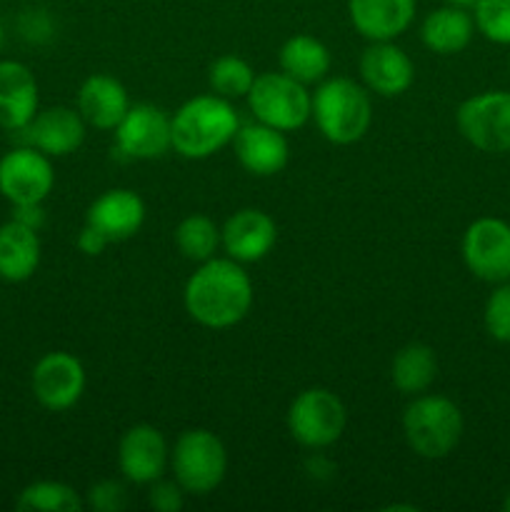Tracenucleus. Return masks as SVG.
Returning a JSON list of instances; mask_svg holds the SVG:
<instances>
[{
    "label": "nucleus",
    "instance_id": "obj_1",
    "mask_svg": "<svg viewBox=\"0 0 510 512\" xmlns=\"http://www.w3.org/2000/svg\"><path fill=\"white\" fill-rule=\"evenodd\" d=\"M183 300L195 323L210 330H225L250 313L253 283L238 260L210 258L188 278Z\"/></svg>",
    "mask_w": 510,
    "mask_h": 512
},
{
    "label": "nucleus",
    "instance_id": "obj_2",
    "mask_svg": "<svg viewBox=\"0 0 510 512\" xmlns=\"http://www.w3.org/2000/svg\"><path fill=\"white\" fill-rule=\"evenodd\" d=\"M240 120L230 100L220 95H198L180 105L170 118L173 148L188 160H205L233 143Z\"/></svg>",
    "mask_w": 510,
    "mask_h": 512
},
{
    "label": "nucleus",
    "instance_id": "obj_3",
    "mask_svg": "<svg viewBox=\"0 0 510 512\" xmlns=\"http://www.w3.org/2000/svg\"><path fill=\"white\" fill-rule=\"evenodd\" d=\"M313 118L325 140L353 145L373 123V103L363 85L350 78H333L320 83L313 93Z\"/></svg>",
    "mask_w": 510,
    "mask_h": 512
},
{
    "label": "nucleus",
    "instance_id": "obj_4",
    "mask_svg": "<svg viewBox=\"0 0 510 512\" xmlns=\"http://www.w3.org/2000/svg\"><path fill=\"white\" fill-rule=\"evenodd\" d=\"M465 420L458 405L443 395H415L403 413L410 450L425 460L448 458L463 438Z\"/></svg>",
    "mask_w": 510,
    "mask_h": 512
},
{
    "label": "nucleus",
    "instance_id": "obj_5",
    "mask_svg": "<svg viewBox=\"0 0 510 512\" xmlns=\"http://www.w3.org/2000/svg\"><path fill=\"white\" fill-rule=\"evenodd\" d=\"M175 483L190 495H208L228 473V450L223 440L205 428L185 430L170 453Z\"/></svg>",
    "mask_w": 510,
    "mask_h": 512
},
{
    "label": "nucleus",
    "instance_id": "obj_6",
    "mask_svg": "<svg viewBox=\"0 0 510 512\" xmlns=\"http://www.w3.org/2000/svg\"><path fill=\"white\" fill-rule=\"evenodd\" d=\"M245 98L258 123L278 128L283 133L303 128L313 118V95L303 83L285 73L255 75L253 88Z\"/></svg>",
    "mask_w": 510,
    "mask_h": 512
},
{
    "label": "nucleus",
    "instance_id": "obj_7",
    "mask_svg": "<svg viewBox=\"0 0 510 512\" xmlns=\"http://www.w3.org/2000/svg\"><path fill=\"white\" fill-rule=\"evenodd\" d=\"M348 413L343 400L325 388L303 390L288 408V430L303 448H328L343 435Z\"/></svg>",
    "mask_w": 510,
    "mask_h": 512
},
{
    "label": "nucleus",
    "instance_id": "obj_8",
    "mask_svg": "<svg viewBox=\"0 0 510 512\" xmlns=\"http://www.w3.org/2000/svg\"><path fill=\"white\" fill-rule=\"evenodd\" d=\"M455 125L480 153H510V93L485 90L463 100L455 113Z\"/></svg>",
    "mask_w": 510,
    "mask_h": 512
},
{
    "label": "nucleus",
    "instance_id": "obj_9",
    "mask_svg": "<svg viewBox=\"0 0 510 512\" xmlns=\"http://www.w3.org/2000/svg\"><path fill=\"white\" fill-rule=\"evenodd\" d=\"M463 260L485 283L510 280V225L500 218H478L463 235Z\"/></svg>",
    "mask_w": 510,
    "mask_h": 512
},
{
    "label": "nucleus",
    "instance_id": "obj_10",
    "mask_svg": "<svg viewBox=\"0 0 510 512\" xmlns=\"http://www.w3.org/2000/svg\"><path fill=\"white\" fill-rule=\"evenodd\" d=\"M115 148L130 160L163 158L173 148L170 115L153 103L130 105L115 128Z\"/></svg>",
    "mask_w": 510,
    "mask_h": 512
},
{
    "label": "nucleus",
    "instance_id": "obj_11",
    "mask_svg": "<svg viewBox=\"0 0 510 512\" xmlns=\"http://www.w3.org/2000/svg\"><path fill=\"white\" fill-rule=\"evenodd\" d=\"M53 185V163L33 145L15 148L0 158V195L10 205L43 203Z\"/></svg>",
    "mask_w": 510,
    "mask_h": 512
},
{
    "label": "nucleus",
    "instance_id": "obj_12",
    "mask_svg": "<svg viewBox=\"0 0 510 512\" xmlns=\"http://www.w3.org/2000/svg\"><path fill=\"white\" fill-rule=\"evenodd\" d=\"M35 400L50 413H65L85 393V368L75 355L65 350L45 353L30 375Z\"/></svg>",
    "mask_w": 510,
    "mask_h": 512
},
{
    "label": "nucleus",
    "instance_id": "obj_13",
    "mask_svg": "<svg viewBox=\"0 0 510 512\" xmlns=\"http://www.w3.org/2000/svg\"><path fill=\"white\" fill-rule=\"evenodd\" d=\"M168 455V443L158 428L148 423L133 425L125 430L118 445L120 473L135 485H153L155 480L163 478Z\"/></svg>",
    "mask_w": 510,
    "mask_h": 512
},
{
    "label": "nucleus",
    "instance_id": "obj_14",
    "mask_svg": "<svg viewBox=\"0 0 510 512\" xmlns=\"http://www.w3.org/2000/svg\"><path fill=\"white\" fill-rule=\"evenodd\" d=\"M85 125L88 123L78 110L53 105V108L38 110L20 133H23L25 143L38 148L48 158H65L83 145Z\"/></svg>",
    "mask_w": 510,
    "mask_h": 512
},
{
    "label": "nucleus",
    "instance_id": "obj_15",
    "mask_svg": "<svg viewBox=\"0 0 510 512\" xmlns=\"http://www.w3.org/2000/svg\"><path fill=\"white\" fill-rule=\"evenodd\" d=\"M278 240V225L268 213L258 208H243L225 220L220 228V245L228 258L238 263H258Z\"/></svg>",
    "mask_w": 510,
    "mask_h": 512
},
{
    "label": "nucleus",
    "instance_id": "obj_16",
    "mask_svg": "<svg viewBox=\"0 0 510 512\" xmlns=\"http://www.w3.org/2000/svg\"><path fill=\"white\" fill-rule=\"evenodd\" d=\"M360 75L370 93L380 98H398L413 85L415 65L410 55L393 40H378L365 48L360 58Z\"/></svg>",
    "mask_w": 510,
    "mask_h": 512
},
{
    "label": "nucleus",
    "instance_id": "obj_17",
    "mask_svg": "<svg viewBox=\"0 0 510 512\" xmlns=\"http://www.w3.org/2000/svg\"><path fill=\"white\" fill-rule=\"evenodd\" d=\"M85 223L105 235L110 243H123L133 238L145 223V203L135 190L113 188L105 190L85 213Z\"/></svg>",
    "mask_w": 510,
    "mask_h": 512
},
{
    "label": "nucleus",
    "instance_id": "obj_18",
    "mask_svg": "<svg viewBox=\"0 0 510 512\" xmlns=\"http://www.w3.org/2000/svg\"><path fill=\"white\" fill-rule=\"evenodd\" d=\"M233 145L240 165L250 175H258V178L278 175L288 165L290 148L283 130L270 128L265 123L240 125L233 138Z\"/></svg>",
    "mask_w": 510,
    "mask_h": 512
},
{
    "label": "nucleus",
    "instance_id": "obj_19",
    "mask_svg": "<svg viewBox=\"0 0 510 512\" xmlns=\"http://www.w3.org/2000/svg\"><path fill=\"white\" fill-rule=\"evenodd\" d=\"M38 80L28 65L0 60V128L20 133L38 113Z\"/></svg>",
    "mask_w": 510,
    "mask_h": 512
},
{
    "label": "nucleus",
    "instance_id": "obj_20",
    "mask_svg": "<svg viewBox=\"0 0 510 512\" xmlns=\"http://www.w3.org/2000/svg\"><path fill=\"white\" fill-rule=\"evenodd\" d=\"M130 110V98L118 78L95 73L83 80L78 90V113L98 130H115Z\"/></svg>",
    "mask_w": 510,
    "mask_h": 512
},
{
    "label": "nucleus",
    "instance_id": "obj_21",
    "mask_svg": "<svg viewBox=\"0 0 510 512\" xmlns=\"http://www.w3.org/2000/svg\"><path fill=\"white\" fill-rule=\"evenodd\" d=\"M348 15L363 38L395 40L413 23L415 0H348Z\"/></svg>",
    "mask_w": 510,
    "mask_h": 512
},
{
    "label": "nucleus",
    "instance_id": "obj_22",
    "mask_svg": "<svg viewBox=\"0 0 510 512\" xmlns=\"http://www.w3.org/2000/svg\"><path fill=\"white\" fill-rule=\"evenodd\" d=\"M40 265L38 230L10 218L0 225V280L23 283L33 278Z\"/></svg>",
    "mask_w": 510,
    "mask_h": 512
},
{
    "label": "nucleus",
    "instance_id": "obj_23",
    "mask_svg": "<svg viewBox=\"0 0 510 512\" xmlns=\"http://www.w3.org/2000/svg\"><path fill=\"white\" fill-rule=\"evenodd\" d=\"M475 20L458 5H443V8L428 13L420 28L425 48L438 55H455L465 50L473 40Z\"/></svg>",
    "mask_w": 510,
    "mask_h": 512
},
{
    "label": "nucleus",
    "instance_id": "obj_24",
    "mask_svg": "<svg viewBox=\"0 0 510 512\" xmlns=\"http://www.w3.org/2000/svg\"><path fill=\"white\" fill-rule=\"evenodd\" d=\"M280 70L298 83H323L330 73V50L313 35H293L280 48Z\"/></svg>",
    "mask_w": 510,
    "mask_h": 512
},
{
    "label": "nucleus",
    "instance_id": "obj_25",
    "mask_svg": "<svg viewBox=\"0 0 510 512\" xmlns=\"http://www.w3.org/2000/svg\"><path fill=\"white\" fill-rule=\"evenodd\" d=\"M438 375V358L435 350L425 343H410L400 348L393 358L390 378L403 395H423Z\"/></svg>",
    "mask_w": 510,
    "mask_h": 512
},
{
    "label": "nucleus",
    "instance_id": "obj_26",
    "mask_svg": "<svg viewBox=\"0 0 510 512\" xmlns=\"http://www.w3.org/2000/svg\"><path fill=\"white\" fill-rule=\"evenodd\" d=\"M15 508L20 512H80L85 508V500L70 485L58 480H38L20 490Z\"/></svg>",
    "mask_w": 510,
    "mask_h": 512
},
{
    "label": "nucleus",
    "instance_id": "obj_27",
    "mask_svg": "<svg viewBox=\"0 0 510 512\" xmlns=\"http://www.w3.org/2000/svg\"><path fill=\"white\" fill-rule=\"evenodd\" d=\"M175 245L183 258L193 260V263H205V260L215 258V250L220 245V228L208 215H188L175 228Z\"/></svg>",
    "mask_w": 510,
    "mask_h": 512
},
{
    "label": "nucleus",
    "instance_id": "obj_28",
    "mask_svg": "<svg viewBox=\"0 0 510 512\" xmlns=\"http://www.w3.org/2000/svg\"><path fill=\"white\" fill-rule=\"evenodd\" d=\"M253 80V68L243 58H238V55H223L208 70L210 90L225 100L245 98L248 90L253 88Z\"/></svg>",
    "mask_w": 510,
    "mask_h": 512
},
{
    "label": "nucleus",
    "instance_id": "obj_29",
    "mask_svg": "<svg viewBox=\"0 0 510 512\" xmlns=\"http://www.w3.org/2000/svg\"><path fill=\"white\" fill-rule=\"evenodd\" d=\"M475 28L498 45H510V0H475Z\"/></svg>",
    "mask_w": 510,
    "mask_h": 512
},
{
    "label": "nucleus",
    "instance_id": "obj_30",
    "mask_svg": "<svg viewBox=\"0 0 510 512\" xmlns=\"http://www.w3.org/2000/svg\"><path fill=\"white\" fill-rule=\"evenodd\" d=\"M485 330L498 343H510V280L498 283L485 303Z\"/></svg>",
    "mask_w": 510,
    "mask_h": 512
},
{
    "label": "nucleus",
    "instance_id": "obj_31",
    "mask_svg": "<svg viewBox=\"0 0 510 512\" xmlns=\"http://www.w3.org/2000/svg\"><path fill=\"white\" fill-rule=\"evenodd\" d=\"M85 505L98 512H120L128 505V490L118 480H100L88 490Z\"/></svg>",
    "mask_w": 510,
    "mask_h": 512
},
{
    "label": "nucleus",
    "instance_id": "obj_32",
    "mask_svg": "<svg viewBox=\"0 0 510 512\" xmlns=\"http://www.w3.org/2000/svg\"><path fill=\"white\" fill-rule=\"evenodd\" d=\"M183 493L185 490L178 483L155 480L148 493V505L158 512H178L183 508Z\"/></svg>",
    "mask_w": 510,
    "mask_h": 512
},
{
    "label": "nucleus",
    "instance_id": "obj_33",
    "mask_svg": "<svg viewBox=\"0 0 510 512\" xmlns=\"http://www.w3.org/2000/svg\"><path fill=\"white\" fill-rule=\"evenodd\" d=\"M108 245H110V240L105 238V235L100 233V230H95L93 225L85 223L83 230H80V233H78V248H80V253H85V255H100L105 248H108Z\"/></svg>",
    "mask_w": 510,
    "mask_h": 512
},
{
    "label": "nucleus",
    "instance_id": "obj_34",
    "mask_svg": "<svg viewBox=\"0 0 510 512\" xmlns=\"http://www.w3.org/2000/svg\"><path fill=\"white\" fill-rule=\"evenodd\" d=\"M13 220L28 225V228L40 230L45 223V210L43 203H25V205H13Z\"/></svg>",
    "mask_w": 510,
    "mask_h": 512
},
{
    "label": "nucleus",
    "instance_id": "obj_35",
    "mask_svg": "<svg viewBox=\"0 0 510 512\" xmlns=\"http://www.w3.org/2000/svg\"><path fill=\"white\" fill-rule=\"evenodd\" d=\"M448 5H458V8H473L475 0H445Z\"/></svg>",
    "mask_w": 510,
    "mask_h": 512
},
{
    "label": "nucleus",
    "instance_id": "obj_36",
    "mask_svg": "<svg viewBox=\"0 0 510 512\" xmlns=\"http://www.w3.org/2000/svg\"><path fill=\"white\" fill-rule=\"evenodd\" d=\"M3 43H5V30H3V20H0V50H3Z\"/></svg>",
    "mask_w": 510,
    "mask_h": 512
},
{
    "label": "nucleus",
    "instance_id": "obj_37",
    "mask_svg": "<svg viewBox=\"0 0 510 512\" xmlns=\"http://www.w3.org/2000/svg\"><path fill=\"white\" fill-rule=\"evenodd\" d=\"M503 508L510 512V493H508V495H505V500H503Z\"/></svg>",
    "mask_w": 510,
    "mask_h": 512
}]
</instances>
